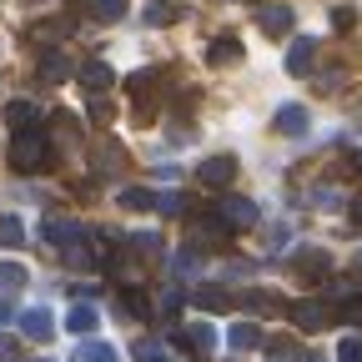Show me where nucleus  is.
Wrapping results in <instances>:
<instances>
[{"label": "nucleus", "mask_w": 362, "mask_h": 362, "mask_svg": "<svg viewBox=\"0 0 362 362\" xmlns=\"http://www.w3.org/2000/svg\"><path fill=\"white\" fill-rule=\"evenodd\" d=\"M51 136L45 131H21L16 141H11V171H21V176H35V171H45L51 166Z\"/></svg>", "instance_id": "1"}, {"label": "nucleus", "mask_w": 362, "mask_h": 362, "mask_svg": "<svg viewBox=\"0 0 362 362\" xmlns=\"http://www.w3.org/2000/svg\"><path fill=\"white\" fill-rule=\"evenodd\" d=\"M197 181H202L206 192L232 187V181H237V156H232V151H226V156H206V161L197 166Z\"/></svg>", "instance_id": "2"}, {"label": "nucleus", "mask_w": 362, "mask_h": 362, "mask_svg": "<svg viewBox=\"0 0 362 362\" xmlns=\"http://www.w3.org/2000/svg\"><path fill=\"white\" fill-rule=\"evenodd\" d=\"M287 317H292V322H297L302 332H327V327L337 322L342 312H332V307H322V302H297Z\"/></svg>", "instance_id": "3"}, {"label": "nucleus", "mask_w": 362, "mask_h": 362, "mask_svg": "<svg viewBox=\"0 0 362 362\" xmlns=\"http://www.w3.org/2000/svg\"><path fill=\"white\" fill-rule=\"evenodd\" d=\"M40 232H45V242H51V247H61V252H66L71 242H81V237H86V226H81L76 216H61V211H51V216L40 221Z\"/></svg>", "instance_id": "4"}, {"label": "nucleus", "mask_w": 362, "mask_h": 362, "mask_svg": "<svg viewBox=\"0 0 362 362\" xmlns=\"http://www.w3.org/2000/svg\"><path fill=\"white\" fill-rule=\"evenodd\" d=\"M40 121H45V111L35 106V101H25V96H16V101H6V126L21 136V131H40Z\"/></svg>", "instance_id": "5"}, {"label": "nucleus", "mask_w": 362, "mask_h": 362, "mask_svg": "<svg viewBox=\"0 0 362 362\" xmlns=\"http://www.w3.org/2000/svg\"><path fill=\"white\" fill-rule=\"evenodd\" d=\"M216 216H221L226 226H242V232H247V226H257V206H252L247 197H221V202H216Z\"/></svg>", "instance_id": "6"}, {"label": "nucleus", "mask_w": 362, "mask_h": 362, "mask_svg": "<svg viewBox=\"0 0 362 362\" xmlns=\"http://www.w3.org/2000/svg\"><path fill=\"white\" fill-rule=\"evenodd\" d=\"M292 267H297V277L322 282V277H327V267H332V257H327V252H317V247H302V252L292 257Z\"/></svg>", "instance_id": "7"}, {"label": "nucleus", "mask_w": 362, "mask_h": 362, "mask_svg": "<svg viewBox=\"0 0 362 362\" xmlns=\"http://www.w3.org/2000/svg\"><path fill=\"white\" fill-rule=\"evenodd\" d=\"M76 81L90 90V96H101V90H111V86H116V71H111L106 61H86V66L76 71Z\"/></svg>", "instance_id": "8"}, {"label": "nucleus", "mask_w": 362, "mask_h": 362, "mask_svg": "<svg viewBox=\"0 0 362 362\" xmlns=\"http://www.w3.org/2000/svg\"><path fill=\"white\" fill-rule=\"evenodd\" d=\"M21 332L30 342H51L56 337V322H51V312H45V307H30V312H21Z\"/></svg>", "instance_id": "9"}, {"label": "nucleus", "mask_w": 362, "mask_h": 362, "mask_svg": "<svg viewBox=\"0 0 362 362\" xmlns=\"http://www.w3.org/2000/svg\"><path fill=\"white\" fill-rule=\"evenodd\" d=\"M66 327H71L76 337H90V332H96V327H101V312H96V307H90V302H76V307L66 312Z\"/></svg>", "instance_id": "10"}, {"label": "nucleus", "mask_w": 362, "mask_h": 362, "mask_svg": "<svg viewBox=\"0 0 362 362\" xmlns=\"http://www.w3.org/2000/svg\"><path fill=\"white\" fill-rule=\"evenodd\" d=\"M257 25H262L267 35H287V30H292V6H262V11H257Z\"/></svg>", "instance_id": "11"}, {"label": "nucleus", "mask_w": 362, "mask_h": 362, "mask_svg": "<svg viewBox=\"0 0 362 362\" xmlns=\"http://www.w3.org/2000/svg\"><path fill=\"white\" fill-rule=\"evenodd\" d=\"M312 61H317V40L302 35L292 51H287V71H292V76H312Z\"/></svg>", "instance_id": "12"}, {"label": "nucleus", "mask_w": 362, "mask_h": 362, "mask_svg": "<svg viewBox=\"0 0 362 362\" xmlns=\"http://www.w3.org/2000/svg\"><path fill=\"white\" fill-rule=\"evenodd\" d=\"M206 61H211V66H237V61H242V40H237V35H216L211 51H206Z\"/></svg>", "instance_id": "13"}, {"label": "nucleus", "mask_w": 362, "mask_h": 362, "mask_svg": "<svg viewBox=\"0 0 362 362\" xmlns=\"http://www.w3.org/2000/svg\"><path fill=\"white\" fill-rule=\"evenodd\" d=\"M181 16H187V11H181L176 0H151V6L141 11V21H146V25H176Z\"/></svg>", "instance_id": "14"}, {"label": "nucleus", "mask_w": 362, "mask_h": 362, "mask_svg": "<svg viewBox=\"0 0 362 362\" xmlns=\"http://www.w3.org/2000/svg\"><path fill=\"white\" fill-rule=\"evenodd\" d=\"M192 237H197L202 247L226 242V221H221V216H197V221H192Z\"/></svg>", "instance_id": "15"}, {"label": "nucleus", "mask_w": 362, "mask_h": 362, "mask_svg": "<svg viewBox=\"0 0 362 362\" xmlns=\"http://www.w3.org/2000/svg\"><path fill=\"white\" fill-rule=\"evenodd\" d=\"M66 76H71V61H66L61 51H45V56H40V81H45V86H56V81H66Z\"/></svg>", "instance_id": "16"}, {"label": "nucleus", "mask_w": 362, "mask_h": 362, "mask_svg": "<svg viewBox=\"0 0 362 362\" xmlns=\"http://www.w3.org/2000/svg\"><path fill=\"white\" fill-rule=\"evenodd\" d=\"M126 166V151L116 146V141H106V146H96V176H116Z\"/></svg>", "instance_id": "17"}, {"label": "nucleus", "mask_w": 362, "mask_h": 362, "mask_svg": "<svg viewBox=\"0 0 362 362\" xmlns=\"http://www.w3.org/2000/svg\"><path fill=\"white\" fill-rule=\"evenodd\" d=\"M61 257H66V267H71V272H96V252L86 247V237H81V242H71Z\"/></svg>", "instance_id": "18"}, {"label": "nucleus", "mask_w": 362, "mask_h": 362, "mask_svg": "<svg viewBox=\"0 0 362 362\" xmlns=\"http://www.w3.org/2000/svg\"><path fill=\"white\" fill-rule=\"evenodd\" d=\"M181 342H187V347H197V352H211V347H216V327H206V322H192L187 332H181Z\"/></svg>", "instance_id": "19"}, {"label": "nucleus", "mask_w": 362, "mask_h": 362, "mask_svg": "<svg viewBox=\"0 0 362 362\" xmlns=\"http://www.w3.org/2000/svg\"><path fill=\"white\" fill-rule=\"evenodd\" d=\"M277 131H282V136H302V131H307V111H302V106H282V111H277Z\"/></svg>", "instance_id": "20"}, {"label": "nucleus", "mask_w": 362, "mask_h": 362, "mask_svg": "<svg viewBox=\"0 0 362 362\" xmlns=\"http://www.w3.org/2000/svg\"><path fill=\"white\" fill-rule=\"evenodd\" d=\"M121 206H126V211H151V206H156V192H151V187H126V192H121Z\"/></svg>", "instance_id": "21"}, {"label": "nucleus", "mask_w": 362, "mask_h": 362, "mask_svg": "<svg viewBox=\"0 0 362 362\" xmlns=\"http://www.w3.org/2000/svg\"><path fill=\"white\" fill-rule=\"evenodd\" d=\"M226 302H232V297H226L221 287H197L192 292V307H202V312H221Z\"/></svg>", "instance_id": "22"}, {"label": "nucleus", "mask_w": 362, "mask_h": 362, "mask_svg": "<svg viewBox=\"0 0 362 362\" xmlns=\"http://www.w3.org/2000/svg\"><path fill=\"white\" fill-rule=\"evenodd\" d=\"M121 312H126V317H151V297L136 292V287H126V292H121Z\"/></svg>", "instance_id": "23"}, {"label": "nucleus", "mask_w": 362, "mask_h": 362, "mask_svg": "<svg viewBox=\"0 0 362 362\" xmlns=\"http://www.w3.org/2000/svg\"><path fill=\"white\" fill-rule=\"evenodd\" d=\"M0 247H25V226H21V216H0Z\"/></svg>", "instance_id": "24"}, {"label": "nucleus", "mask_w": 362, "mask_h": 362, "mask_svg": "<svg viewBox=\"0 0 362 362\" xmlns=\"http://www.w3.org/2000/svg\"><path fill=\"white\" fill-rule=\"evenodd\" d=\"M197 267H202V252H197V247H181V252L171 257V272H176V277H192Z\"/></svg>", "instance_id": "25"}, {"label": "nucleus", "mask_w": 362, "mask_h": 362, "mask_svg": "<svg viewBox=\"0 0 362 362\" xmlns=\"http://www.w3.org/2000/svg\"><path fill=\"white\" fill-rule=\"evenodd\" d=\"M86 6H90L96 21H121L126 16V0H86Z\"/></svg>", "instance_id": "26"}, {"label": "nucleus", "mask_w": 362, "mask_h": 362, "mask_svg": "<svg viewBox=\"0 0 362 362\" xmlns=\"http://www.w3.org/2000/svg\"><path fill=\"white\" fill-rule=\"evenodd\" d=\"M76 21L66 16V21H40V25H30V40H56V35H66Z\"/></svg>", "instance_id": "27"}, {"label": "nucleus", "mask_w": 362, "mask_h": 362, "mask_svg": "<svg viewBox=\"0 0 362 362\" xmlns=\"http://www.w3.org/2000/svg\"><path fill=\"white\" fill-rule=\"evenodd\" d=\"M226 342H232V347H242V352H247V347H257V342H262V332H257L252 322H237L232 332H226Z\"/></svg>", "instance_id": "28"}, {"label": "nucleus", "mask_w": 362, "mask_h": 362, "mask_svg": "<svg viewBox=\"0 0 362 362\" xmlns=\"http://www.w3.org/2000/svg\"><path fill=\"white\" fill-rule=\"evenodd\" d=\"M247 307H252V312H282L287 302H282L277 292H247Z\"/></svg>", "instance_id": "29"}, {"label": "nucleus", "mask_w": 362, "mask_h": 362, "mask_svg": "<svg viewBox=\"0 0 362 362\" xmlns=\"http://www.w3.org/2000/svg\"><path fill=\"white\" fill-rule=\"evenodd\" d=\"M156 211L161 216H181V211H187V197H181V192H156Z\"/></svg>", "instance_id": "30"}, {"label": "nucleus", "mask_w": 362, "mask_h": 362, "mask_svg": "<svg viewBox=\"0 0 362 362\" xmlns=\"http://www.w3.org/2000/svg\"><path fill=\"white\" fill-rule=\"evenodd\" d=\"M76 357H81V362H116V347H106V342H86Z\"/></svg>", "instance_id": "31"}, {"label": "nucleus", "mask_w": 362, "mask_h": 362, "mask_svg": "<svg viewBox=\"0 0 362 362\" xmlns=\"http://www.w3.org/2000/svg\"><path fill=\"white\" fill-rule=\"evenodd\" d=\"M131 352H136V362H161V357H166V347H161V342H151V337H141Z\"/></svg>", "instance_id": "32"}, {"label": "nucleus", "mask_w": 362, "mask_h": 362, "mask_svg": "<svg viewBox=\"0 0 362 362\" xmlns=\"http://www.w3.org/2000/svg\"><path fill=\"white\" fill-rule=\"evenodd\" d=\"M21 282H25V272H21L16 262H0V287H6V292H16Z\"/></svg>", "instance_id": "33"}, {"label": "nucleus", "mask_w": 362, "mask_h": 362, "mask_svg": "<svg viewBox=\"0 0 362 362\" xmlns=\"http://www.w3.org/2000/svg\"><path fill=\"white\" fill-rule=\"evenodd\" d=\"M337 362H362V337H347L337 347Z\"/></svg>", "instance_id": "34"}, {"label": "nucleus", "mask_w": 362, "mask_h": 362, "mask_svg": "<svg viewBox=\"0 0 362 362\" xmlns=\"http://www.w3.org/2000/svg\"><path fill=\"white\" fill-rule=\"evenodd\" d=\"M131 247H136V252H161V237H156V232H136Z\"/></svg>", "instance_id": "35"}, {"label": "nucleus", "mask_w": 362, "mask_h": 362, "mask_svg": "<svg viewBox=\"0 0 362 362\" xmlns=\"http://www.w3.org/2000/svg\"><path fill=\"white\" fill-rule=\"evenodd\" d=\"M312 206H322V211H332V206H342V197H332V187H317Z\"/></svg>", "instance_id": "36"}, {"label": "nucleus", "mask_w": 362, "mask_h": 362, "mask_svg": "<svg viewBox=\"0 0 362 362\" xmlns=\"http://www.w3.org/2000/svg\"><path fill=\"white\" fill-rule=\"evenodd\" d=\"M11 312H16L11 302H0V327H6V322H11Z\"/></svg>", "instance_id": "37"}, {"label": "nucleus", "mask_w": 362, "mask_h": 362, "mask_svg": "<svg viewBox=\"0 0 362 362\" xmlns=\"http://www.w3.org/2000/svg\"><path fill=\"white\" fill-rule=\"evenodd\" d=\"M347 211H352V221H362V197H352V206H347Z\"/></svg>", "instance_id": "38"}, {"label": "nucleus", "mask_w": 362, "mask_h": 362, "mask_svg": "<svg viewBox=\"0 0 362 362\" xmlns=\"http://www.w3.org/2000/svg\"><path fill=\"white\" fill-rule=\"evenodd\" d=\"M352 171H362V151H357V156H352Z\"/></svg>", "instance_id": "39"}, {"label": "nucleus", "mask_w": 362, "mask_h": 362, "mask_svg": "<svg viewBox=\"0 0 362 362\" xmlns=\"http://www.w3.org/2000/svg\"><path fill=\"white\" fill-rule=\"evenodd\" d=\"M307 362H322V357H317V352H307Z\"/></svg>", "instance_id": "40"}, {"label": "nucleus", "mask_w": 362, "mask_h": 362, "mask_svg": "<svg viewBox=\"0 0 362 362\" xmlns=\"http://www.w3.org/2000/svg\"><path fill=\"white\" fill-rule=\"evenodd\" d=\"M25 6H40V0H25Z\"/></svg>", "instance_id": "41"}, {"label": "nucleus", "mask_w": 362, "mask_h": 362, "mask_svg": "<svg viewBox=\"0 0 362 362\" xmlns=\"http://www.w3.org/2000/svg\"><path fill=\"white\" fill-rule=\"evenodd\" d=\"M357 262H362V257H357Z\"/></svg>", "instance_id": "42"}]
</instances>
